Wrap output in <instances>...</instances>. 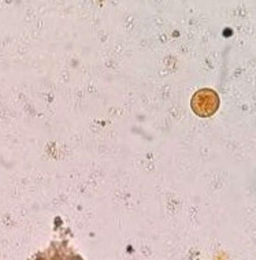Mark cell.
<instances>
[{
    "mask_svg": "<svg viewBox=\"0 0 256 260\" xmlns=\"http://www.w3.org/2000/svg\"><path fill=\"white\" fill-rule=\"evenodd\" d=\"M219 106V94L216 93L214 89H210V88H204V89L198 90L192 96V100H190L192 111L200 118L212 117L218 111Z\"/></svg>",
    "mask_w": 256,
    "mask_h": 260,
    "instance_id": "6da1fadb",
    "label": "cell"
}]
</instances>
